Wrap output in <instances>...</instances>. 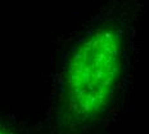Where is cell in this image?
<instances>
[{"instance_id": "cell-1", "label": "cell", "mask_w": 149, "mask_h": 134, "mask_svg": "<svg viewBox=\"0 0 149 134\" xmlns=\"http://www.w3.org/2000/svg\"><path fill=\"white\" fill-rule=\"evenodd\" d=\"M127 62V31L118 18L95 17L73 32L59 62L61 119L84 126L100 119Z\"/></svg>"}, {"instance_id": "cell-2", "label": "cell", "mask_w": 149, "mask_h": 134, "mask_svg": "<svg viewBox=\"0 0 149 134\" xmlns=\"http://www.w3.org/2000/svg\"><path fill=\"white\" fill-rule=\"evenodd\" d=\"M0 134H17L15 129L5 120L0 119Z\"/></svg>"}]
</instances>
